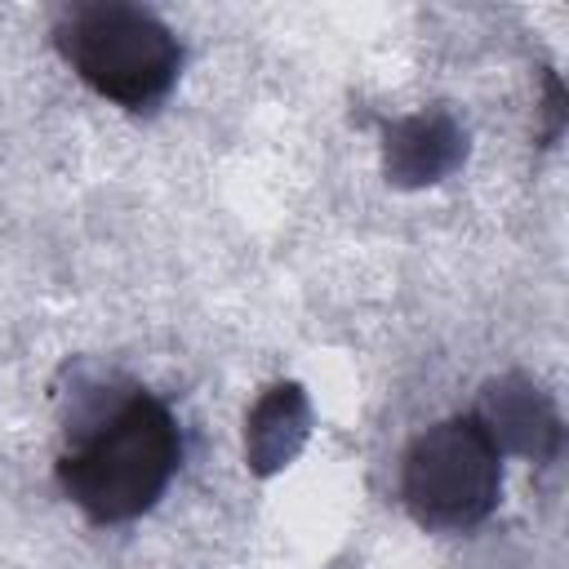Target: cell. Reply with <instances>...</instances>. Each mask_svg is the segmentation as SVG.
I'll list each match as a JSON object with an SVG mask.
<instances>
[{
    "instance_id": "obj_1",
    "label": "cell",
    "mask_w": 569,
    "mask_h": 569,
    "mask_svg": "<svg viewBox=\"0 0 569 569\" xmlns=\"http://www.w3.org/2000/svg\"><path fill=\"white\" fill-rule=\"evenodd\" d=\"M182 462V431L151 391H133L80 445L58 458L62 493L93 525L138 520L160 502Z\"/></svg>"
},
{
    "instance_id": "obj_2",
    "label": "cell",
    "mask_w": 569,
    "mask_h": 569,
    "mask_svg": "<svg viewBox=\"0 0 569 569\" xmlns=\"http://www.w3.org/2000/svg\"><path fill=\"white\" fill-rule=\"evenodd\" d=\"M53 44L98 98L124 111L156 107L182 67L178 36L151 9L124 0L71 4L53 27Z\"/></svg>"
},
{
    "instance_id": "obj_3",
    "label": "cell",
    "mask_w": 569,
    "mask_h": 569,
    "mask_svg": "<svg viewBox=\"0 0 569 569\" xmlns=\"http://www.w3.org/2000/svg\"><path fill=\"white\" fill-rule=\"evenodd\" d=\"M502 458L480 413L427 427L400 467V498L427 529H471L498 507Z\"/></svg>"
}]
</instances>
